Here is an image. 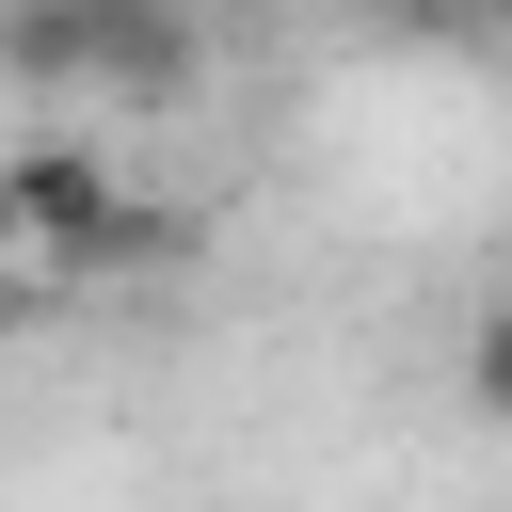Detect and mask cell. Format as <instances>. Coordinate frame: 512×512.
Here are the masks:
<instances>
[{
	"label": "cell",
	"instance_id": "3957f363",
	"mask_svg": "<svg viewBox=\"0 0 512 512\" xmlns=\"http://www.w3.org/2000/svg\"><path fill=\"white\" fill-rule=\"evenodd\" d=\"M464 400H480V416H496V432H512V304H496V320H480V336H464Z\"/></svg>",
	"mask_w": 512,
	"mask_h": 512
},
{
	"label": "cell",
	"instance_id": "277c9868",
	"mask_svg": "<svg viewBox=\"0 0 512 512\" xmlns=\"http://www.w3.org/2000/svg\"><path fill=\"white\" fill-rule=\"evenodd\" d=\"M480 32H512V0H480Z\"/></svg>",
	"mask_w": 512,
	"mask_h": 512
},
{
	"label": "cell",
	"instance_id": "7a4b0ae2",
	"mask_svg": "<svg viewBox=\"0 0 512 512\" xmlns=\"http://www.w3.org/2000/svg\"><path fill=\"white\" fill-rule=\"evenodd\" d=\"M0 208H16V256H32V272H112V240H128V176H112L96 144H64V128L16 144V192H0Z\"/></svg>",
	"mask_w": 512,
	"mask_h": 512
},
{
	"label": "cell",
	"instance_id": "6da1fadb",
	"mask_svg": "<svg viewBox=\"0 0 512 512\" xmlns=\"http://www.w3.org/2000/svg\"><path fill=\"white\" fill-rule=\"evenodd\" d=\"M16 64H32V80L96 64L128 112H160V96H192L208 32H192V0H32V16H16Z\"/></svg>",
	"mask_w": 512,
	"mask_h": 512
}]
</instances>
